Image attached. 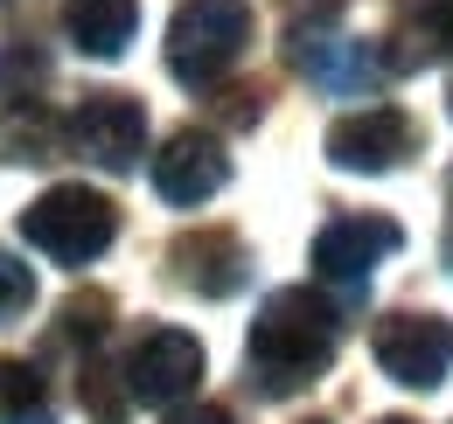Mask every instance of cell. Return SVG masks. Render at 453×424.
<instances>
[{"mask_svg": "<svg viewBox=\"0 0 453 424\" xmlns=\"http://www.w3.org/2000/svg\"><path fill=\"white\" fill-rule=\"evenodd\" d=\"M7 154L14 160H57V125L35 111L28 118V105H14V132H7Z\"/></svg>", "mask_w": 453, "mask_h": 424, "instance_id": "17", "label": "cell"}, {"mask_svg": "<svg viewBox=\"0 0 453 424\" xmlns=\"http://www.w3.org/2000/svg\"><path fill=\"white\" fill-rule=\"evenodd\" d=\"M161 424H230V411H217V404H196V411H168Z\"/></svg>", "mask_w": 453, "mask_h": 424, "instance_id": "21", "label": "cell"}, {"mask_svg": "<svg viewBox=\"0 0 453 424\" xmlns=\"http://www.w3.org/2000/svg\"><path fill=\"white\" fill-rule=\"evenodd\" d=\"M0 424H50V390L42 375L14 355H0Z\"/></svg>", "mask_w": 453, "mask_h": 424, "instance_id": "14", "label": "cell"}, {"mask_svg": "<svg viewBox=\"0 0 453 424\" xmlns=\"http://www.w3.org/2000/svg\"><path fill=\"white\" fill-rule=\"evenodd\" d=\"M418 154V118L397 105H363L328 125V160L342 174H391Z\"/></svg>", "mask_w": 453, "mask_h": 424, "instance_id": "6", "label": "cell"}, {"mask_svg": "<svg viewBox=\"0 0 453 424\" xmlns=\"http://www.w3.org/2000/svg\"><path fill=\"white\" fill-rule=\"evenodd\" d=\"M244 49H251V7H244V0H181V7H174V21H168L174 84L210 91Z\"/></svg>", "mask_w": 453, "mask_h": 424, "instance_id": "3", "label": "cell"}, {"mask_svg": "<svg viewBox=\"0 0 453 424\" xmlns=\"http://www.w3.org/2000/svg\"><path fill=\"white\" fill-rule=\"evenodd\" d=\"M42 84H50V56L35 49V42H0V91L14 105H35Z\"/></svg>", "mask_w": 453, "mask_h": 424, "instance_id": "16", "label": "cell"}, {"mask_svg": "<svg viewBox=\"0 0 453 424\" xmlns=\"http://www.w3.org/2000/svg\"><path fill=\"white\" fill-rule=\"evenodd\" d=\"M342 341V314L307 292V285H286L273 292L258 320H251V341H244V382L258 397H300L307 382H321L328 362H335Z\"/></svg>", "mask_w": 453, "mask_h": 424, "instance_id": "1", "label": "cell"}, {"mask_svg": "<svg viewBox=\"0 0 453 424\" xmlns=\"http://www.w3.org/2000/svg\"><path fill=\"white\" fill-rule=\"evenodd\" d=\"M105 327H112V299H105V292H77V299L63 307L57 334H63V341H98Z\"/></svg>", "mask_w": 453, "mask_h": 424, "instance_id": "18", "label": "cell"}, {"mask_svg": "<svg viewBox=\"0 0 453 424\" xmlns=\"http://www.w3.org/2000/svg\"><path fill=\"white\" fill-rule=\"evenodd\" d=\"M286 7H293V21H335L349 0H286Z\"/></svg>", "mask_w": 453, "mask_h": 424, "instance_id": "20", "label": "cell"}, {"mask_svg": "<svg viewBox=\"0 0 453 424\" xmlns=\"http://www.w3.org/2000/svg\"><path fill=\"white\" fill-rule=\"evenodd\" d=\"M168 258H174V278L203 299H230L251 278V251H244L237 230H188V237H174Z\"/></svg>", "mask_w": 453, "mask_h": 424, "instance_id": "11", "label": "cell"}, {"mask_svg": "<svg viewBox=\"0 0 453 424\" xmlns=\"http://www.w3.org/2000/svg\"><path fill=\"white\" fill-rule=\"evenodd\" d=\"M370 355H377V369L391 375V382H404V390H440L447 369H453V320L391 314V320H377Z\"/></svg>", "mask_w": 453, "mask_h": 424, "instance_id": "5", "label": "cell"}, {"mask_svg": "<svg viewBox=\"0 0 453 424\" xmlns=\"http://www.w3.org/2000/svg\"><path fill=\"white\" fill-rule=\"evenodd\" d=\"M307 424H321V418H307Z\"/></svg>", "mask_w": 453, "mask_h": 424, "instance_id": "24", "label": "cell"}, {"mask_svg": "<svg viewBox=\"0 0 453 424\" xmlns=\"http://www.w3.org/2000/svg\"><path fill=\"white\" fill-rule=\"evenodd\" d=\"M133 28H140V0H63V35L77 42V56L112 63L126 56Z\"/></svg>", "mask_w": 453, "mask_h": 424, "instance_id": "12", "label": "cell"}, {"mask_svg": "<svg viewBox=\"0 0 453 424\" xmlns=\"http://www.w3.org/2000/svg\"><path fill=\"white\" fill-rule=\"evenodd\" d=\"M397 42H404V49H391V70H411V63L453 56V0H418L411 35H397Z\"/></svg>", "mask_w": 453, "mask_h": 424, "instance_id": "13", "label": "cell"}, {"mask_svg": "<svg viewBox=\"0 0 453 424\" xmlns=\"http://www.w3.org/2000/svg\"><path fill=\"white\" fill-rule=\"evenodd\" d=\"M112 237H119V209L84 181H63L21 209V244L42 251L50 265H91L112 251Z\"/></svg>", "mask_w": 453, "mask_h": 424, "instance_id": "2", "label": "cell"}, {"mask_svg": "<svg viewBox=\"0 0 453 424\" xmlns=\"http://www.w3.org/2000/svg\"><path fill=\"white\" fill-rule=\"evenodd\" d=\"M447 202H453V181H447ZM447 265H453V223H447Z\"/></svg>", "mask_w": 453, "mask_h": 424, "instance_id": "22", "label": "cell"}, {"mask_svg": "<svg viewBox=\"0 0 453 424\" xmlns=\"http://www.w3.org/2000/svg\"><path fill=\"white\" fill-rule=\"evenodd\" d=\"M196 382H203V341L181 334V327H147V334L126 348V390H133V404L168 411Z\"/></svg>", "mask_w": 453, "mask_h": 424, "instance_id": "8", "label": "cell"}, {"mask_svg": "<svg viewBox=\"0 0 453 424\" xmlns=\"http://www.w3.org/2000/svg\"><path fill=\"white\" fill-rule=\"evenodd\" d=\"M28 307H35V271L14 251H0V320H21Z\"/></svg>", "mask_w": 453, "mask_h": 424, "instance_id": "19", "label": "cell"}, {"mask_svg": "<svg viewBox=\"0 0 453 424\" xmlns=\"http://www.w3.org/2000/svg\"><path fill=\"white\" fill-rule=\"evenodd\" d=\"M70 147L105 174H133L140 147H147V105L126 98V91H91L70 111Z\"/></svg>", "mask_w": 453, "mask_h": 424, "instance_id": "7", "label": "cell"}, {"mask_svg": "<svg viewBox=\"0 0 453 424\" xmlns=\"http://www.w3.org/2000/svg\"><path fill=\"white\" fill-rule=\"evenodd\" d=\"M397 244H404V230H397L391 216H335L321 237H314V271L342 285V292H363L370 285V271L391 258Z\"/></svg>", "mask_w": 453, "mask_h": 424, "instance_id": "9", "label": "cell"}, {"mask_svg": "<svg viewBox=\"0 0 453 424\" xmlns=\"http://www.w3.org/2000/svg\"><path fill=\"white\" fill-rule=\"evenodd\" d=\"M286 63H293L314 91H328V98H370V91L384 84V70H391V56L377 49V42L335 35V28H321V21H293Z\"/></svg>", "mask_w": 453, "mask_h": 424, "instance_id": "4", "label": "cell"}, {"mask_svg": "<svg viewBox=\"0 0 453 424\" xmlns=\"http://www.w3.org/2000/svg\"><path fill=\"white\" fill-rule=\"evenodd\" d=\"M77 397H84V411L91 424H126V369H105V355H84V369H77Z\"/></svg>", "mask_w": 453, "mask_h": 424, "instance_id": "15", "label": "cell"}, {"mask_svg": "<svg viewBox=\"0 0 453 424\" xmlns=\"http://www.w3.org/2000/svg\"><path fill=\"white\" fill-rule=\"evenodd\" d=\"M224 181H230V154H224V140H217V132L181 125L168 147L154 154V195L174 202V209H203Z\"/></svg>", "mask_w": 453, "mask_h": 424, "instance_id": "10", "label": "cell"}, {"mask_svg": "<svg viewBox=\"0 0 453 424\" xmlns=\"http://www.w3.org/2000/svg\"><path fill=\"white\" fill-rule=\"evenodd\" d=\"M377 424H411V418H377Z\"/></svg>", "mask_w": 453, "mask_h": 424, "instance_id": "23", "label": "cell"}]
</instances>
